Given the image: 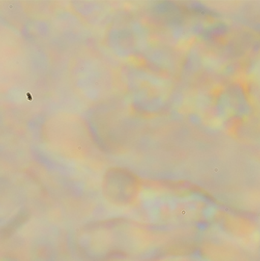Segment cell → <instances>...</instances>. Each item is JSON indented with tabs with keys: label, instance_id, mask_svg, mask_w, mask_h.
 Returning a JSON list of instances; mask_svg holds the SVG:
<instances>
[{
	"label": "cell",
	"instance_id": "6da1fadb",
	"mask_svg": "<svg viewBox=\"0 0 260 261\" xmlns=\"http://www.w3.org/2000/svg\"><path fill=\"white\" fill-rule=\"evenodd\" d=\"M140 191L139 179L130 172L117 168L107 173L104 180L103 193L105 199L112 205H133L137 200Z\"/></svg>",
	"mask_w": 260,
	"mask_h": 261
}]
</instances>
